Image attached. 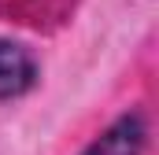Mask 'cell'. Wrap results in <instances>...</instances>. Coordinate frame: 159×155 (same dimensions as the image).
I'll return each mask as SVG.
<instances>
[{"mask_svg":"<svg viewBox=\"0 0 159 155\" xmlns=\"http://www.w3.org/2000/svg\"><path fill=\"white\" fill-rule=\"evenodd\" d=\"M41 85L37 52L19 37H0V104H19Z\"/></svg>","mask_w":159,"mask_h":155,"instance_id":"6da1fadb","label":"cell"},{"mask_svg":"<svg viewBox=\"0 0 159 155\" xmlns=\"http://www.w3.org/2000/svg\"><path fill=\"white\" fill-rule=\"evenodd\" d=\"M148 140H152L148 115L141 107H129V111L111 118L78 155H144L148 152Z\"/></svg>","mask_w":159,"mask_h":155,"instance_id":"7a4b0ae2","label":"cell"}]
</instances>
